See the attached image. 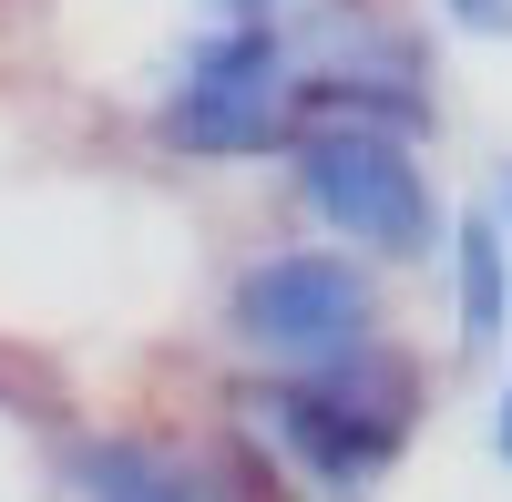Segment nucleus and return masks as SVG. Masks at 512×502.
<instances>
[{"mask_svg":"<svg viewBox=\"0 0 512 502\" xmlns=\"http://www.w3.org/2000/svg\"><path fill=\"white\" fill-rule=\"evenodd\" d=\"M287 93H297V52L277 21H216L185 52V72L164 82L154 103V134L195 154V164H246L287 144Z\"/></svg>","mask_w":512,"mask_h":502,"instance_id":"obj_3","label":"nucleus"},{"mask_svg":"<svg viewBox=\"0 0 512 502\" xmlns=\"http://www.w3.org/2000/svg\"><path fill=\"white\" fill-rule=\"evenodd\" d=\"M492 226H512V164H502V185H492Z\"/></svg>","mask_w":512,"mask_h":502,"instance_id":"obj_10","label":"nucleus"},{"mask_svg":"<svg viewBox=\"0 0 512 502\" xmlns=\"http://www.w3.org/2000/svg\"><path fill=\"white\" fill-rule=\"evenodd\" d=\"M287 185L297 205L349 236V257H379V267H420L431 246L451 236L431 175L400 134H359V123H297L287 134Z\"/></svg>","mask_w":512,"mask_h":502,"instance_id":"obj_2","label":"nucleus"},{"mask_svg":"<svg viewBox=\"0 0 512 502\" xmlns=\"http://www.w3.org/2000/svg\"><path fill=\"white\" fill-rule=\"evenodd\" d=\"M226 328H236V349H256L267 369H318L338 349L379 339V277L349 246H277V257H256L236 277Z\"/></svg>","mask_w":512,"mask_h":502,"instance_id":"obj_4","label":"nucleus"},{"mask_svg":"<svg viewBox=\"0 0 512 502\" xmlns=\"http://www.w3.org/2000/svg\"><path fill=\"white\" fill-rule=\"evenodd\" d=\"M297 123H359V134L420 144V134L441 123L431 72H420V41H410V31H369V41H349V52H328L318 72H297L287 134H297Z\"/></svg>","mask_w":512,"mask_h":502,"instance_id":"obj_5","label":"nucleus"},{"mask_svg":"<svg viewBox=\"0 0 512 502\" xmlns=\"http://www.w3.org/2000/svg\"><path fill=\"white\" fill-rule=\"evenodd\" d=\"M451 298H461V349L492 359L502 328H512V236L492 226V205H472V216H451Z\"/></svg>","mask_w":512,"mask_h":502,"instance_id":"obj_7","label":"nucleus"},{"mask_svg":"<svg viewBox=\"0 0 512 502\" xmlns=\"http://www.w3.org/2000/svg\"><path fill=\"white\" fill-rule=\"evenodd\" d=\"M246 410L328 502H359L420 431V359L390 339H359L318 369H267L246 390Z\"/></svg>","mask_w":512,"mask_h":502,"instance_id":"obj_1","label":"nucleus"},{"mask_svg":"<svg viewBox=\"0 0 512 502\" xmlns=\"http://www.w3.org/2000/svg\"><path fill=\"white\" fill-rule=\"evenodd\" d=\"M62 492L72 502H216L195 462H175L164 441H134V431H103V441H72L62 451Z\"/></svg>","mask_w":512,"mask_h":502,"instance_id":"obj_6","label":"nucleus"},{"mask_svg":"<svg viewBox=\"0 0 512 502\" xmlns=\"http://www.w3.org/2000/svg\"><path fill=\"white\" fill-rule=\"evenodd\" d=\"M492 451L512 462V380H502V400H492Z\"/></svg>","mask_w":512,"mask_h":502,"instance_id":"obj_9","label":"nucleus"},{"mask_svg":"<svg viewBox=\"0 0 512 502\" xmlns=\"http://www.w3.org/2000/svg\"><path fill=\"white\" fill-rule=\"evenodd\" d=\"M441 11L472 31V41H512V0H441Z\"/></svg>","mask_w":512,"mask_h":502,"instance_id":"obj_8","label":"nucleus"}]
</instances>
